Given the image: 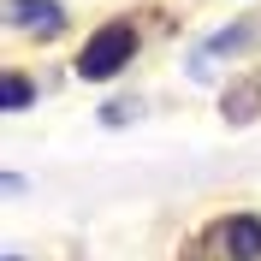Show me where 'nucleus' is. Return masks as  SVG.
<instances>
[{"mask_svg": "<svg viewBox=\"0 0 261 261\" xmlns=\"http://www.w3.org/2000/svg\"><path fill=\"white\" fill-rule=\"evenodd\" d=\"M6 24L60 36V30H65V6H54V0H6Z\"/></svg>", "mask_w": 261, "mask_h": 261, "instance_id": "2", "label": "nucleus"}, {"mask_svg": "<svg viewBox=\"0 0 261 261\" xmlns=\"http://www.w3.org/2000/svg\"><path fill=\"white\" fill-rule=\"evenodd\" d=\"M12 261H18V255H12Z\"/></svg>", "mask_w": 261, "mask_h": 261, "instance_id": "6", "label": "nucleus"}, {"mask_svg": "<svg viewBox=\"0 0 261 261\" xmlns=\"http://www.w3.org/2000/svg\"><path fill=\"white\" fill-rule=\"evenodd\" d=\"M130 54H137V30H130V24H107V30H95L89 42H83L77 71H83L89 83H107V77H119V71H125Z\"/></svg>", "mask_w": 261, "mask_h": 261, "instance_id": "1", "label": "nucleus"}, {"mask_svg": "<svg viewBox=\"0 0 261 261\" xmlns=\"http://www.w3.org/2000/svg\"><path fill=\"white\" fill-rule=\"evenodd\" d=\"M0 101H6V113H18V107H30V77H18V71H6V83H0Z\"/></svg>", "mask_w": 261, "mask_h": 261, "instance_id": "5", "label": "nucleus"}, {"mask_svg": "<svg viewBox=\"0 0 261 261\" xmlns=\"http://www.w3.org/2000/svg\"><path fill=\"white\" fill-rule=\"evenodd\" d=\"M220 244H226L231 261H261V220L255 214H231V226L220 231Z\"/></svg>", "mask_w": 261, "mask_h": 261, "instance_id": "3", "label": "nucleus"}, {"mask_svg": "<svg viewBox=\"0 0 261 261\" xmlns=\"http://www.w3.org/2000/svg\"><path fill=\"white\" fill-rule=\"evenodd\" d=\"M220 107H226L231 125H249V119L261 113V71H244V77L226 89V101H220Z\"/></svg>", "mask_w": 261, "mask_h": 261, "instance_id": "4", "label": "nucleus"}]
</instances>
